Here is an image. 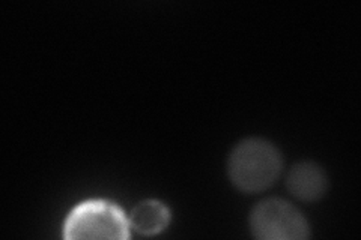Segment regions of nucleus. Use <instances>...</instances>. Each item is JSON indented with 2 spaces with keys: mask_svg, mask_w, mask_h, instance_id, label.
<instances>
[{
  "mask_svg": "<svg viewBox=\"0 0 361 240\" xmlns=\"http://www.w3.org/2000/svg\"><path fill=\"white\" fill-rule=\"evenodd\" d=\"M283 170L279 149L264 139L252 137L233 147L228 161V175L236 189L259 194L276 184Z\"/></svg>",
  "mask_w": 361,
  "mask_h": 240,
  "instance_id": "obj_1",
  "label": "nucleus"
},
{
  "mask_svg": "<svg viewBox=\"0 0 361 240\" xmlns=\"http://www.w3.org/2000/svg\"><path fill=\"white\" fill-rule=\"evenodd\" d=\"M128 236L127 216L116 204L106 200H89L75 206L63 225V237L68 240H123Z\"/></svg>",
  "mask_w": 361,
  "mask_h": 240,
  "instance_id": "obj_2",
  "label": "nucleus"
},
{
  "mask_svg": "<svg viewBox=\"0 0 361 240\" xmlns=\"http://www.w3.org/2000/svg\"><path fill=\"white\" fill-rule=\"evenodd\" d=\"M252 233L259 240H304L310 227L304 215L283 198H267L250 215Z\"/></svg>",
  "mask_w": 361,
  "mask_h": 240,
  "instance_id": "obj_3",
  "label": "nucleus"
},
{
  "mask_svg": "<svg viewBox=\"0 0 361 240\" xmlns=\"http://www.w3.org/2000/svg\"><path fill=\"white\" fill-rule=\"evenodd\" d=\"M286 187L293 197L313 203L321 200L326 194L329 177L321 165L312 161H302L290 168Z\"/></svg>",
  "mask_w": 361,
  "mask_h": 240,
  "instance_id": "obj_4",
  "label": "nucleus"
},
{
  "mask_svg": "<svg viewBox=\"0 0 361 240\" xmlns=\"http://www.w3.org/2000/svg\"><path fill=\"white\" fill-rule=\"evenodd\" d=\"M171 221V212L157 200H148L135 206L130 216V225L145 236L161 233Z\"/></svg>",
  "mask_w": 361,
  "mask_h": 240,
  "instance_id": "obj_5",
  "label": "nucleus"
}]
</instances>
